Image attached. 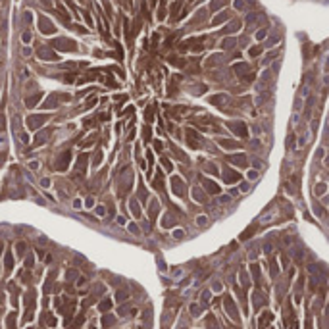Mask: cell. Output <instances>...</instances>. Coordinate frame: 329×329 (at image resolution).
<instances>
[{
  "label": "cell",
  "instance_id": "36",
  "mask_svg": "<svg viewBox=\"0 0 329 329\" xmlns=\"http://www.w3.org/2000/svg\"><path fill=\"white\" fill-rule=\"evenodd\" d=\"M146 120H148V121L152 120V106H150L148 110H146Z\"/></svg>",
  "mask_w": 329,
  "mask_h": 329
},
{
  "label": "cell",
  "instance_id": "2",
  "mask_svg": "<svg viewBox=\"0 0 329 329\" xmlns=\"http://www.w3.org/2000/svg\"><path fill=\"white\" fill-rule=\"evenodd\" d=\"M52 44H54L58 50H64V52H71V50H75V46H77V44H75L73 41H70V39H56Z\"/></svg>",
  "mask_w": 329,
  "mask_h": 329
},
{
  "label": "cell",
  "instance_id": "18",
  "mask_svg": "<svg viewBox=\"0 0 329 329\" xmlns=\"http://www.w3.org/2000/svg\"><path fill=\"white\" fill-rule=\"evenodd\" d=\"M129 208H131V212H133V216H135V218H141V208H139V204L135 202V200H131Z\"/></svg>",
  "mask_w": 329,
  "mask_h": 329
},
{
  "label": "cell",
  "instance_id": "20",
  "mask_svg": "<svg viewBox=\"0 0 329 329\" xmlns=\"http://www.w3.org/2000/svg\"><path fill=\"white\" fill-rule=\"evenodd\" d=\"M114 321H116V320H114V316H104V318H102V325H104V327H112Z\"/></svg>",
  "mask_w": 329,
  "mask_h": 329
},
{
  "label": "cell",
  "instance_id": "37",
  "mask_svg": "<svg viewBox=\"0 0 329 329\" xmlns=\"http://www.w3.org/2000/svg\"><path fill=\"white\" fill-rule=\"evenodd\" d=\"M173 237H175V239H181V237H183V231H181V229H177V231L173 233Z\"/></svg>",
  "mask_w": 329,
  "mask_h": 329
},
{
  "label": "cell",
  "instance_id": "13",
  "mask_svg": "<svg viewBox=\"0 0 329 329\" xmlns=\"http://www.w3.org/2000/svg\"><path fill=\"white\" fill-rule=\"evenodd\" d=\"M98 308H100V312H108L112 308V300L110 298H102L100 304H98Z\"/></svg>",
  "mask_w": 329,
  "mask_h": 329
},
{
  "label": "cell",
  "instance_id": "30",
  "mask_svg": "<svg viewBox=\"0 0 329 329\" xmlns=\"http://www.w3.org/2000/svg\"><path fill=\"white\" fill-rule=\"evenodd\" d=\"M129 231L133 233V235H137V233H139V227H137L135 223H131V225H129Z\"/></svg>",
  "mask_w": 329,
  "mask_h": 329
},
{
  "label": "cell",
  "instance_id": "35",
  "mask_svg": "<svg viewBox=\"0 0 329 329\" xmlns=\"http://www.w3.org/2000/svg\"><path fill=\"white\" fill-rule=\"evenodd\" d=\"M41 185L44 187V189H46V187H50V179H42V181H41Z\"/></svg>",
  "mask_w": 329,
  "mask_h": 329
},
{
  "label": "cell",
  "instance_id": "21",
  "mask_svg": "<svg viewBox=\"0 0 329 329\" xmlns=\"http://www.w3.org/2000/svg\"><path fill=\"white\" fill-rule=\"evenodd\" d=\"M15 252H18V256H23L25 254V243H18V245H15Z\"/></svg>",
  "mask_w": 329,
  "mask_h": 329
},
{
  "label": "cell",
  "instance_id": "8",
  "mask_svg": "<svg viewBox=\"0 0 329 329\" xmlns=\"http://www.w3.org/2000/svg\"><path fill=\"white\" fill-rule=\"evenodd\" d=\"M75 167H77L81 173H85V167H87V154H81V156L77 158V164H75Z\"/></svg>",
  "mask_w": 329,
  "mask_h": 329
},
{
  "label": "cell",
  "instance_id": "39",
  "mask_svg": "<svg viewBox=\"0 0 329 329\" xmlns=\"http://www.w3.org/2000/svg\"><path fill=\"white\" fill-rule=\"evenodd\" d=\"M2 250H4V245H2V243H0V254H2Z\"/></svg>",
  "mask_w": 329,
  "mask_h": 329
},
{
  "label": "cell",
  "instance_id": "17",
  "mask_svg": "<svg viewBox=\"0 0 329 329\" xmlns=\"http://www.w3.org/2000/svg\"><path fill=\"white\" fill-rule=\"evenodd\" d=\"M56 104H58V98L52 94L48 100H44V104H42V108H56Z\"/></svg>",
  "mask_w": 329,
  "mask_h": 329
},
{
  "label": "cell",
  "instance_id": "33",
  "mask_svg": "<svg viewBox=\"0 0 329 329\" xmlns=\"http://www.w3.org/2000/svg\"><path fill=\"white\" fill-rule=\"evenodd\" d=\"M162 164H164V166L167 167V169H172V162H169L167 158H164V160H162Z\"/></svg>",
  "mask_w": 329,
  "mask_h": 329
},
{
  "label": "cell",
  "instance_id": "12",
  "mask_svg": "<svg viewBox=\"0 0 329 329\" xmlns=\"http://www.w3.org/2000/svg\"><path fill=\"white\" fill-rule=\"evenodd\" d=\"M172 183H173V191H175L177 195H183V187H181V185H183V181H181L179 177H173Z\"/></svg>",
  "mask_w": 329,
  "mask_h": 329
},
{
  "label": "cell",
  "instance_id": "4",
  "mask_svg": "<svg viewBox=\"0 0 329 329\" xmlns=\"http://www.w3.org/2000/svg\"><path fill=\"white\" fill-rule=\"evenodd\" d=\"M39 27H41V31L44 33V35H52V33L56 31V27L50 23V19H46V18H41V21H39Z\"/></svg>",
  "mask_w": 329,
  "mask_h": 329
},
{
  "label": "cell",
  "instance_id": "25",
  "mask_svg": "<svg viewBox=\"0 0 329 329\" xmlns=\"http://www.w3.org/2000/svg\"><path fill=\"white\" fill-rule=\"evenodd\" d=\"M100 160H102V154H100V152H96V156H94V160H93V166L96 167L98 164H100Z\"/></svg>",
  "mask_w": 329,
  "mask_h": 329
},
{
  "label": "cell",
  "instance_id": "34",
  "mask_svg": "<svg viewBox=\"0 0 329 329\" xmlns=\"http://www.w3.org/2000/svg\"><path fill=\"white\" fill-rule=\"evenodd\" d=\"M85 206H87V208H93V206H94V200H93V198H87Z\"/></svg>",
  "mask_w": 329,
  "mask_h": 329
},
{
  "label": "cell",
  "instance_id": "19",
  "mask_svg": "<svg viewBox=\"0 0 329 329\" xmlns=\"http://www.w3.org/2000/svg\"><path fill=\"white\" fill-rule=\"evenodd\" d=\"M116 298H117L120 302H123V300H127V298H129V292H127L125 289H120V291H117V295H116Z\"/></svg>",
  "mask_w": 329,
  "mask_h": 329
},
{
  "label": "cell",
  "instance_id": "24",
  "mask_svg": "<svg viewBox=\"0 0 329 329\" xmlns=\"http://www.w3.org/2000/svg\"><path fill=\"white\" fill-rule=\"evenodd\" d=\"M14 318H15V314L8 316V329H14Z\"/></svg>",
  "mask_w": 329,
  "mask_h": 329
},
{
  "label": "cell",
  "instance_id": "9",
  "mask_svg": "<svg viewBox=\"0 0 329 329\" xmlns=\"http://www.w3.org/2000/svg\"><path fill=\"white\" fill-rule=\"evenodd\" d=\"M204 187H206V191H210V193H219V187L214 183V181H208V179H202Z\"/></svg>",
  "mask_w": 329,
  "mask_h": 329
},
{
  "label": "cell",
  "instance_id": "14",
  "mask_svg": "<svg viewBox=\"0 0 329 329\" xmlns=\"http://www.w3.org/2000/svg\"><path fill=\"white\" fill-rule=\"evenodd\" d=\"M268 321H271V314H269V312H264L262 318H260V329H264L266 325H268Z\"/></svg>",
  "mask_w": 329,
  "mask_h": 329
},
{
  "label": "cell",
  "instance_id": "3",
  "mask_svg": "<svg viewBox=\"0 0 329 329\" xmlns=\"http://www.w3.org/2000/svg\"><path fill=\"white\" fill-rule=\"evenodd\" d=\"M70 160H71V152H64L58 158V162H56V169L58 172H65L67 166H70Z\"/></svg>",
  "mask_w": 329,
  "mask_h": 329
},
{
  "label": "cell",
  "instance_id": "32",
  "mask_svg": "<svg viewBox=\"0 0 329 329\" xmlns=\"http://www.w3.org/2000/svg\"><path fill=\"white\" fill-rule=\"evenodd\" d=\"M19 139H21V143H25V144L29 143V137H27L25 133H21V135H19Z\"/></svg>",
  "mask_w": 329,
  "mask_h": 329
},
{
  "label": "cell",
  "instance_id": "23",
  "mask_svg": "<svg viewBox=\"0 0 329 329\" xmlns=\"http://www.w3.org/2000/svg\"><path fill=\"white\" fill-rule=\"evenodd\" d=\"M94 212H96L98 218H104V214H106V208H104V206H96V210H94Z\"/></svg>",
  "mask_w": 329,
  "mask_h": 329
},
{
  "label": "cell",
  "instance_id": "38",
  "mask_svg": "<svg viewBox=\"0 0 329 329\" xmlns=\"http://www.w3.org/2000/svg\"><path fill=\"white\" fill-rule=\"evenodd\" d=\"M117 221H120V223H121V225H125V223H127V219H125V218H123V216H120V218H117Z\"/></svg>",
  "mask_w": 329,
  "mask_h": 329
},
{
  "label": "cell",
  "instance_id": "1",
  "mask_svg": "<svg viewBox=\"0 0 329 329\" xmlns=\"http://www.w3.org/2000/svg\"><path fill=\"white\" fill-rule=\"evenodd\" d=\"M25 121H27V129H31V131H37V129H41V125H42V123H46V121H48V116H46V114H39V116H29Z\"/></svg>",
  "mask_w": 329,
  "mask_h": 329
},
{
  "label": "cell",
  "instance_id": "26",
  "mask_svg": "<svg viewBox=\"0 0 329 329\" xmlns=\"http://www.w3.org/2000/svg\"><path fill=\"white\" fill-rule=\"evenodd\" d=\"M33 262H35L33 254H31V256H27V260H25V268H31V266H33Z\"/></svg>",
  "mask_w": 329,
  "mask_h": 329
},
{
  "label": "cell",
  "instance_id": "5",
  "mask_svg": "<svg viewBox=\"0 0 329 329\" xmlns=\"http://www.w3.org/2000/svg\"><path fill=\"white\" fill-rule=\"evenodd\" d=\"M185 135H187V143H189L193 148H198V146H200V143H198V135H196L193 129H187V131H185Z\"/></svg>",
  "mask_w": 329,
  "mask_h": 329
},
{
  "label": "cell",
  "instance_id": "7",
  "mask_svg": "<svg viewBox=\"0 0 329 329\" xmlns=\"http://www.w3.org/2000/svg\"><path fill=\"white\" fill-rule=\"evenodd\" d=\"M229 127H231L233 131H235L237 135H241V137H246V127H245V123H229Z\"/></svg>",
  "mask_w": 329,
  "mask_h": 329
},
{
  "label": "cell",
  "instance_id": "22",
  "mask_svg": "<svg viewBox=\"0 0 329 329\" xmlns=\"http://www.w3.org/2000/svg\"><path fill=\"white\" fill-rule=\"evenodd\" d=\"M94 104H96V96H91L87 102H85V108H93Z\"/></svg>",
  "mask_w": 329,
  "mask_h": 329
},
{
  "label": "cell",
  "instance_id": "29",
  "mask_svg": "<svg viewBox=\"0 0 329 329\" xmlns=\"http://www.w3.org/2000/svg\"><path fill=\"white\" fill-rule=\"evenodd\" d=\"M39 166H41V164L35 162V160H33V162H29V169H39Z\"/></svg>",
  "mask_w": 329,
  "mask_h": 329
},
{
  "label": "cell",
  "instance_id": "15",
  "mask_svg": "<svg viewBox=\"0 0 329 329\" xmlns=\"http://www.w3.org/2000/svg\"><path fill=\"white\" fill-rule=\"evenodd\" d=\"M41 96H42V94H41V93H37V94H35V96H29V98H27V100H25V104H27V106H29V108H33V106H35V104H37V102H39V100H41Z\"/></svg>",
  "mask_w": 329,
  "mask_h": 329
},
{
  "label": "cell",
  "instance_id": "16",
  "mask_svg": "<svg viewBox=\"0 0 329 329\" xmlns=\"http://www.w3.org/2000/svg\"><path fill=\"white\" fill-rule=\"evenodd\" d=\"M4 266H6V271H12V268H14V258H12V254H6L4 258Z\"/></svg>",
  "mask_w": 329,
  "mask_h": 329
},
{
  "label": "cell",
  "instance_id": "11",
  "mask_svg": "<svg viewBox=\"0 0 329 329\" xmlns=\"http://www.w3.org/2000/svg\"><path fill=\"white\" fill-rule=\"evenodd\" d=\"M223 179L227 183H233V181H239V173L235 172H223Z\"/></svg>",
  "mask_w": 329,
  "mask_h": 329
},
{
  "label": "cell",
  "instance_id": "10",
  "mask_svg": "<svg viewBox=\"0 0 329 329\" xmlns=\"http://www.w3.org/2000/svg\"><path fill=\"white\" fill-rule=\"evenodd\" d=\"M229 162H233V164H237V166L245 167V166H246V158L243 156V154H239V156H231V158H229Z\"/></svg>",
  "mask_w": 329,
  "mask_h": 329
},
{
  "label": "cell",
  "instance_id": "6",
  "mask_svg": "<svg viewBox=\"0 0 329 329\" xmlns=\"http://www.w3.org/2000/svg\"><path fill=\"white\" fill-rule=\"evenodd\" d=\"M39 56H41L42 60H58V54H54V52L48 50V48H41V50H39Z\"/></svg>",
  "mask_w": 329,
  "mask_h": 329
},
{
  "label": "cell",
  "instance_id": "31",
  "mask_svg": "<svg viewBox=\"0 0 329 329\" xmlns=\"http://www.w3.org/2000/svg\"><path fill=\"white\" fill-rule=\"evenodd\" d=\"M21 39H23V42H29V41H31V33H29V31H25V33H23V37H21Z\"/></svg>",
  "mask_w": 329,
  "mask_h": 329
},
{
  "label": "cell",
  "instance_id": "28",
  "mask_svg": "<svg viewBox=\"0 0 329 329\" xmlns=\"http://www.w3.org/2000/svg\"><path fill=\"white\" fill-rule=\"evenodd\" d=\"M4 127H6V117L0 114V131H4Z\"/></svg>",
  "mask_w": 329,
  "mask_h": 329
},
{
  "label": "cell",
  "instance_id": "27",
  "mask_svg": "<svg viewBox=\"0 0 329 329\" xmlns=\"http://www.w3.org/2000/svg\"><path fill=\"white\" fill-rule=\"evenodd\" d=\"M75 275H77V271H75V269H70V271L65 273V277H67V279L71 281V279H75Z\"/></svg>",
  "mask_w": 329,
  "mask_h": 329
}]
</instances>
